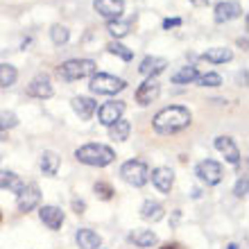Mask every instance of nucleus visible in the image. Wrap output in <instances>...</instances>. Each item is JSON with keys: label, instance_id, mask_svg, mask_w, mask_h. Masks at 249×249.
Instances as JSON below:
<instances>
[{"label": "nucleus", "instance_id": "nucleus-39", "mask_svg": "<svg viewBox=\"0 0 249 249\" xmlns=\"http://www.w3.org/2000/svg\"><path fill=\"white\" fill-rule=\"evenodd\" d=\"M0 220H2V215H0Z\"/></svg>", "mask_w": 249, "mask_h": 249}, {"label": "nucleus", "instance_id": "nucleus-6", "mask_svg": "<svg viewBox=\"0 0 249 249\" xmlns=\"http://www.w3.org/2000/svg\"><path fill=\"white\" fill-rule=\"evenodd\" d=\"M195 175L202 179L206 186H215L222 181V165L217 163V161H213V159H204V161L197 163Z\"/></svg>", "mask_w": 249, "mask_h": 249}, {"label": "nucleus", "instance_id": "nucleus-8", "mask_svg": "<svg viewBox=\"0 0 249 249\" xmlns=\"http://www.w3.org/2000/svg\"><path fill=\"white\" fill-rule=\"evenodd\" d=\"M123 113H124V102H105V105L98 109V120L105 127H111L113 123H118L120 118H123Z\"/></svg>", "mask_w": 249, "mask_h": 249}, {"label": "nucleus", "instance_id": "nucleus-5", "mask_svg": "<svg viewBox=\"0 0 249 249\" xmlns=\"http://www.w3.org/2000/svg\"><path fill=\"white\" fill-rule=\"evenodd\" d=\"M120 177H123L129 186L141 188V186H145L147 181H150V168H147V163H145V161L131 159V161L123 163V168H120Z\"/></svg>", "mask_w": 249, "mask_h": 249}, {"label": "nucleus", "instance_id": "nucleus-7", "mask_svg": "<svg viewBox=\"0 0 249 249\" xmlns=\"http://www.w3.org/2000/svg\"><path fill=\"white\" fill-rule=\"evenodd\" d=\"M41 204V190L36 184L23 186V190L18 193V211L20 213H30Z\"/></svg>", "mask_w": 249, "mask_h": 249}, {"label": "nucleus", "instance_id": "nucleus-15", "mask_svg": "<svg viewBox=\"0 0 249 249\" xmlns=\"http://www.w3.org/2000/svg\"><path fill=\"white\" fill-rule=\"evenodd\" d=\"M215 147L222 152L224 159H227L231 165H238V163H240V150H238V145L233 143V138H229V136H217L215 138Z\"/></svg>", "mask_w": 249, "mask_h": 249}, {"label": "nucleus", "instance_id": "nucleus-19", "mask_svg": "<svg viewBox=\"0 0 249 249\" xmlns=\"http://www.w3.org/2000/svg\"><path fill=\"white\" fill-rule=\"evenodd\" d=\"M23 179L16 175V172H12V170H2L0 168V188L2 190H9V193H16L18 195L20 190H23Z\"/></svg>", "mask_w": 249, "mask_h": 249}, {"label": "nucleus", "instance_id": "nucleus-28", "mask_svg": "<svg viewBox=\"0 0 249 249\" xmlns=\"http://www.w3.org/2000/svg\"><path fill=\"white\" fill-rule=\"evenodd\" d=\"M50 39H53L54 46H66L68 39H71V30L66 25H54L53 30H50Z\"/></svg>", "mask_w": 249, "mask_h": 249}, {"label": "nucleus", "instance_id": "nucleus-26", "mask_svg": "<svg viewBox=\"0 0 249 249\" xmlns=\"http://www.w3.org/2000/svg\"><path fill=\"white\" fill-rule=\"evenodd\" d=\"M129 131H131V124L120 118L118 123H113L111 127H109V136H111L113 141H127V138H129Z\"/></svg>", "mask_w": 249, "mask_h": 249}, {"label": "nucleus", "instance_id": "nucleus-4", "mask_svg": "<svg viewBox=\"0 0 249 249\" xmlns=\"http://www.w3.org/2000/svg\"><path fill=\"white\" fill-rule=\"evenodd\" d=\"M127 86V82L116 75H109V72H95L91 77V93H98V95H116Z\"/></svg>", "mask_w": 249, "mask_h": 249}, {"label": "nucleus", "instance_id": "nucleus-37", "mask_svg": "<svg viewBox=\"0 0 249 249\" xmlns=\"http://www.w3.org/2000/svg\"><path fill=\"white\" fill-rule=\"evenodd\" d=\"M190 2H193V5H206L209 0H190Z\"/></svg>", "mask_w": 249, "mask_h": 249}, {"label": "nucleus", "instance_id": "nucleus-33", "mask_svg": "<svg viewBox=\"0 0 249 249\" xmlns=\"http://www.w3.org/2000/svg\"><path fill=\"white\" fill-rule=\"evenodd\" d=\"M236 195H238V197H245V195H247V177L238 179V184H236Z\"/></svg>", "mask_w": 249, "mask_h": 249}, {"label": "nucleus", "instance_id": "nucleus-18", "mask_svg": "<svg viewBox=\"0 0 249 249\" xmlns=\"http://www.w3.org/2000/svg\"><path fill=\"white\" fill-rule=\"evenodd\" d=\"M75 240H77L79 249H98L100 245H102L100 233H95L93 229H79L77 233H75Z\"/></svg>", "mask_w": 249, "mask_h": 249}, {"label": "nucleus", "instance_id": "nucleus-24", "mask_svg": "<svg viewBox=\"0 0 249 249\" xmlns=\"http://www.w3.org/2000/svg\"><path fill=\"white\" fill-rule=\"evenodd\" d=\"M129 240L136 247H152V245H157V233L152 229H141V231H136V233H131L129 236Z\"/></svg>", "mask_w": 249, "mask_h": 249}, {"label": "nucleus", "instance_id": "nucleus-29", "mask_svg": "<svg viewBox=\"0 0 249 249\" xmlns=\"http://www.w3.org/2000/svg\"><path fill=\"white\" fill-rule=\"evenodd\" d=\"M107 50H109L111 54H116V57H120L123 61H131V59H134V53H131L127 46L118 43V41H111V43L107 46Z\"/></svg>", "mask_w": 249, "mask_h": 249}, {"label": "nucleus", "instance_id": "nucleus-17", "mask_svg": "<svg viewBox=\"0 0 249 249\" xmlns=\"http://www.w3.org/2000/svg\"><path fill=\"white\" fill-rule=\"evenodd\" d=\"M165 66H168V61L163 57H145L141 61V66H138V71L143 72L145 77H157L159 72L165 71Z\"/></svg>", "mask_w": 249, "mask_h": 249}, {"label": "nucleus", "instance_id": "nucleus-11", "mask_svg": "<svg viewBox=\"0 0 249 249\" xmlns=\"http://www.w3.org/2000/svg\"><path fill=\"white\" fill-rule=\"evenodd\" d=\"M152 177V184L157 186L159 193H163V195H168L172 188V184H175V172L170 170V168H165V165H161V168H154V170L150 172Z\"/></svg>", "mask_w": 249, "mask_h": 249}, {"label": "nucleus", "instance_id": "nucleus-27", "mask_svg": "<svg viewBox=\"0 0 249 249\" xmlns=\"http://www.w3.org/2000/svg\"><path fill=\"white\" fill-rule=\"evenodd\" d=\"M16 79H18V71L12 64H0V86L2 89H9Z\"/></svg>", "mask_w": 249, "mask_h": 249}, {"label": "nucleus", "instance_id": "nucleus-21", "mask_svg": "<svg viewBox=\"0 0 249 249\" xmlns=\"http://www.w3.org/2000/svg\"><path fill=\"white\" fill-rule=\"evenodd\" d=\"M59 163H61V159L57 157L54 152H43V154H41V170H43V175H48V177H54V175H57Z\"/></svg>", "mask_w": 249, "mask_h": 249}, {"label": "nucleus", "instance_id": "nucleus-2", "mask_svg": "<svg viewBox=\"0 0 249 249\" xmlns=\"http://www.w3.org/2000/svg\"><path fill=\"white\" fill-rule=\"evenodd\" d=\"M75 157H77L79 163L105 168V165H109L113 159H116V152L102 143H89V145H82V147L75 152Z\"/></svg>", "mask_w": 249, "mask_h": 249}, {"label": "nucleus", "instance_id": "nucleus-25", "mask_svg": "<svg viewBox=\"0 0 249 249\" xmlns=\"http://www.w3.org/2000/svg\"><path fill=\"white\" fill-rule=\"evenodd\" d=\"M107 30H109V34H111V36H116V39H123V36H127V34H129L131 20H120V18L109 20V23H107Z\"/></svg>", "mask_w": 249, "mask_h": 249}, {"label": "nucleus", "instance_id": "nucleus-13", "mask_svg": "<svg viewBox=\"0 0 249 249\" xmlns=\"http://www.w3.org/2000/svg\"><path fill=\"white\" fill-rule=\"evenodd\" d=\"M243 16V7L233 2V0H227V2H217L215 5V20L217 23H229V20Z\"/></svg>", "mask_w": 249, "mask_h": 249}, {"label": "nucleus", "instance_id": "nucleus-10", "mask_svg": "<svg viewBox=\"0 0 249 249\" xmlns=\"http://www.w3.org/2000/svg\"><path fill=\"white\" fill-rule=\"evenodd\" d=\"M93 7H95V12L102 16V18L107 20H116L123 16L124 12V2L123 0H95L93 2Z\"/></svg>", "mask_w": 249, "mask_h": 249}, {"label": "nucleus", "instance_id": "nucleus-20", "mask_svg": "<svg viewBox=\"0 0 249 249\" xmlns=\"http://www.w3.org/2000/svg\"><path fill=\"white\" fill-rule=\"evenodd\" d=\"M163 206L159 202H154V199H145L143 206H141V217L143 220H147V222H159L161 217H163Z\"/></svg>", "mask_w": 249, "mask_h": 249}, {"label": "nucleus", "instance_id": "nucleus-12", "mask_svg": "<svg viewBox=\"0 0 249 249\" xmlns=\"http://www.w3.org/2000/svg\"><path fill=\"white\" fill-rule=\"evenodd\" d=\"M27 93H30L32 98H39V100L53 98V84H50V77H48V75H36V77L30 82V86H27Z\"/></svg>", "mask_w": 249, "mask_h": 249}, {"label": "nucleus", "instance_id": "nucleus-36", "mask_svg": "<svg viewBox=\"0 0 249 249\" xmlns=\"http://www.w3.org/2000/svg\"><path fill=\"white\" fill-rule=\"evenodd\" d=\"M5 138H7V131L2 129V127H0V143H2V141H5Z\"/></svg>", "mask_w": 249, "mask_h": 249}, {"label": "nucleus", "instance_id": "nucleus-23", "mask_svg": "<svg viewBox=\"0 0 249 249\" xmlns=\"http://www.w3.org/2000/svg\"><path fill=\"white\" fill-rule=\"evenodd\" d=\"M197 77H199V72H197L195 66H184L181 71H177L175 75H172V84H193V82H197Z\"/></svg>", "mask_w": 249, "mask_h": 249}, {"label": "nucleus", "instance_id": "nucleus-22", "mask_svg": "<svg viewBox=\"0 0 249 249\" xmlns=\"http://www.w3.org/2000/svg\"><path fill=\"white\" fill-rule=\"evenodd\" d=\"M202 59L211 61V64H224V61L233 59V53H231L229 48H209V50L202 54Z\"/></svg>", "mask_w": 249, "mask_h": 249}, {"label": "nucleus", "instance_id": "nucleus-16", "mask_svg": "<svg viewBox=\"0 0 249 249\" xmlns=\"http://www.w3.org/2000/svg\"><path fill=\"white\" fill-rule=\"evenodd\" d=\"M95 109H98L95 100L84 98V95H77V98H72V111L77 113L82 120H91L93 113H95Z\"/></svg>", "mask_w": 249, "mask_h": 249}, {"label": "nucleus", "instance_id": "nucleus-38", "mask_svg": "<svg viewBox=\"0 0 249 249\" xmlns=\"http://www.w3.org/2000/svg\"><path fill=\"white\" fill-rule=\"evenodd\" d=\"M229 249H238V245H229Z\"/></svg>", "mask_w": 249, "mask_h": 249}, {"label": "nucleus", "instance_id": "nucleus-32", "mask_svg": "<svg viewBox=\"0 0 249 249\" xmlns=\"http://www.w3.org/2000/svg\"><path fill=\"white\" fill-rule=\"evenodd\" d=\"M95 195H98L100 199H111L113 188L109 184H105V181H98V184H95Z\"/></svg>", "mask_w": 249, "mask_h": 249}, {"label": "nucleus", "instance_id": "nucleus-14", "mask_svg": "<svg viewBox=\"0 0 249 249\" xmlns=\"http://www.w3.org/2000/svg\"><path fill=\"white\" fill-rule=\"evenodd\" d=\"M39 217H41V222L53 231H59L61 224H64V211L59 206H43L39 211Z\"/></svg>", "mask_w": 249, "mask_h": 249}, {"label": "nucleus", "instance_id": "nucleus-34", "mask_svg": "<svg viewBox=\"0 0 249 249\" xmlns=\"http://www.w3.org/2000/svg\"><path fill=\"white\" fill-rule=\"evenodd\" d=\"M179 25H181V18H165L163 20L165 30H170V27H179Z\"/></svg>", "mask_w": 249, "mask_h": 249}, {"label": "nucleus", "instance_id": "nucleus-9", "mask_svg": "<svg viewBox=\"0 0 249 249\" xmlns=\"http://www.w3.org/2000/svg\"><path fill=\"white\" fill-rule=\"evenodd\" d=\"M159 93H161V84L157 82V77H147L143 84L138 86V91H136V102H138L141 107H147L150 102H154V100L159 98Z\"/></svg>", "mask_w": 249, "mask_h": 249}, {"label": "nucleus", "instance_id": "nucleus-3", "mask_svg": "<svg viewBox=\"0 0 249 249\" xmlns=\"http://www.w3.org/2000/svg\"><path fill=\"white\" fill-rule=\"evenodd\" d=\"M95 61L93 59H68L57 68L59 77L66 82H75V79H84V77H93L95 75Z\"/></svg>", "mask_w": 249, "mask_h": 249}, {"label": "nucleus", "instance_id": "nucleus-31", "mask_svg": "<svg viewBox=\"0 0 249 249\" xmlns=\"http://www.w3.org/2000/svg\"><path fill=\"white\" fill-rule=\"evenodd\" d=\"M16 124H18V118H16L12 111H2V113H0V127H2L5 131L12 129V127H16Z\"/></svg>", "mask_w": 249, "mask_h": 249}, {"label": "nucleus", "instance_id": "nucleus-35", "mask_svg": "<svg viewBox=\"0 0 249 249\" xmlns=\"http://www.w3.org/2000/svg\"><path fill=\"white\" fill-rule=\"evenodd\" d=\"M72 206H75V213H84V202H77V199H75V202H72Z\"/></svg>", "mask_w": 249, "mask_h": 249}, {"label": "nucleus", "instance_id": "nucleus-30", "mask_svg": "<svg viewBox=\"0 0 249 249\" xmlns=\"http://www.w3.org/2000/svg\"><path fill=\"white\" fill-rule=\"evenodd\" d=\"M197 82L202 86H220L222 84V77H220L217 72H204V75L197 77Z\"/></svg>", "mask_w": 249, "mask_h": 249}, {"label": "nucleus", "instance_id": "nucleus-1", "mask_svg": "<svg viewBox=\"0 0 249 249\" xmlns=\"http://www.w3.org/2000/svg\"><path fill=\"white\" fill-rule=\"evenodd\" d=\"M154 129L159 134H177V131L186 129L190 124V111L186 107H165L154 116Z\"/></svg>", "mask_w": 249, "mask_h": 249}]
</instances>
